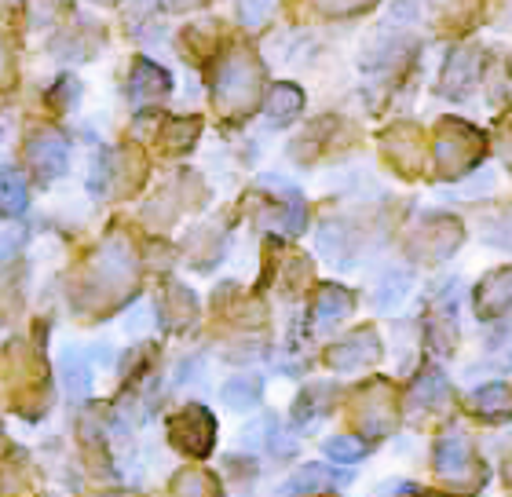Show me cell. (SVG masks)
Masks as SVG:
<instances>
[{"label":"cell","mask_w":512,"mask_h":497,"mask_svg":"<svg viewBox=\"0 0 512 497\" xmlns=\"http://www.w3.org/2000/svg\"><path fill=\"white\" fill-rule=\"evenodd\" d=\"M480 158V136L465 125H443V136L436 143V161L447 176H458V172L472 169Z\"/></svg>","instance_id":"277c9868"},{"label":"cell","mask_w":512,"mask_h":497,"mask_svg":"<svg viewBox=\"0 0 512 497\" xmlns=\"http://www.w3.org/2000/svg\"><path fill=\"white\" fill-rule=\"evenodd\" d=\"M447 399V384H443V377L439 373H432L428 370L425 377H417V384L410 388V410H421V406H439V402Z\"/></svg>","instance_id":"2e32d148"},{"label":"cell","mask_w":512,"mask_h":497,"mask_svg":"<svg viewBox=\"0 0 512 497\" xmlns=\"http://www.w3.org/2000/svg\"><path fill=\"white\" fill-rule=\"evenodd\" d=\"M304 110V92L297 85H275L267 96V121L271 125H289Z\"/></svg>","instance_id":"7c38bea8"},{"label":"cell","mask_w":512,"mask_h":497,"mask_svg":"<svg viewBox=\"0 0 512 497\" xmlns=\"http://www.w3.org/2000/svg\"><path fill=\"white\" fill-rule=\"evenodd\" d=\"M161 315H165V322H169L172 329H180L187 326L194 318V297H191V289H183L172 282L169 289H165V300H161Z\"/></svg>","instance_id":"5bb4252c"},{"label":"cell","mask_w":512,"mask_h":497,"mask_svg":"<svg viewBox=\"0 0 512 497\" xmlns=\"http://www.w3.org/2000/svg\"><path fill=\"white\" fill-rule=\"evenodd\" d=\"M326 457H330V461H341V465H355V461L366 457V443L355 439V435H333L330 443H326Z\"/></svg>","instance_id":"44dd1931"},{"label":"cell","mask_w":512,"mask_h":497,"mask_svg":"<svg viewBox=\"0 0 512 497\" xmlns=\"http://www.w3.org/2000/svg\"><path fill=\"white\" fill-rule=\"evenodd\" d=\"M377 359H381V340H377L374 329H359L352 337H344L326 355L333 370H363V366H374Z\"/></svg>","instance_id":"8992f818"},{"label":"cell","mask_w":512,"mask_h":497,"mask_svg":"<svg viewBox=\"0 0 512 497\" xmlns=\"http://www.w3.org/2000/svg\"><path fill=\"white\" fill-rule=\"evenodd\" d=\"M169 443L187 457H209L216 446V421L205 406H187L169 421Z\"/></svg>","instance_id":"3957f363"},{"label":"cell","mask_w":512,"mask_h":497,"mask_svg":"<svg viewBox=\"0 0 512 497\" xmlns=\"http://www.w3.org/2000/svg\"><path fill=\"white\" fill-rule=\"evenodd\" d=\"M436 476L461 490H476L487 479V468H483L480 457L472 454L465 435H447L436 446Z\"/></svg>","instance_id":"7a4b0ae2"},{"label":"cell","mask_w":512,"mask_h":497,"mask_svg":"<svg viewBox=\"0 0 512 497\" xmlns=\"http://www.w3.org/2000/svg\"><path fill=\"white\" fill-rule=\"evenodd\" d=\"M169 74L161 70V66H154L150 59H139L136 66H132V99L136 103H154V99L169 96Z\"/></svg>","instance_id":"9c48e42d"},{"label":"cell","mask_w":512,"mask_h":497,"mask_svg":"<svg viewBox=\"0 0 512 497\" xmlns=\"http://www.w3.org/2000/svg\"><path fill=\"white\" fill-rule=\"evenodd\" d=\"M319 4V11H326V15H359V11H366L370 4H377V0H315Z\"/></svg>","instance_id":"603a6c76"},{"label":"cell","mask_w":512,"mask_h":497,"mask_svg":"<svg viewBox=\"0 0 512 497\" xmlns=\"http://www.w3.org/2000/svg\"><path fill=\"white\" fill-rule=\"evenodd\" d=\"M352 311V293L344 286H322L319 297H315V326H333V322H341L344 315Z\"/></svg>","instance_id":"8fae6325"},{"label":"cell","mask_w":512,"mask_h":497,"mask_svg":"<svg viewBox=\"0 0 512 497\" xmlns=\"http://www.w3.org/2000/svg\"><path fill=\"white\" fill-rule=\"evenodd\" d=\"M8 77V48H4V41H0V81Z\"/></svg>","instance_id":"484cf974"},{"label":"cell","mask_w":512,"mask_h":497,"mask_svg":"<svg viewBox=\"0 0 512 497\" xmlns=\"http://www.w3.org/2000/svg\"><path fill=\"white\" fill-rule=\"evenodd\" d=\"M421 497H450V494H421Z\"/></svg>","instance_id":"83f0119b"},{"label":"cell","mask_w":512,"mask_h":497,"mask_svg":"<svg viewBox=\"0 0 512 497\" xmlns=\"http://www.w3.org/2000/svg\"><path fill=\"white\" fill-rule=\"evenodd\" d=\"M30 205V194H26V180L19 172H0V212L4 216H22Z\"/></svg>","instance_id":"9a60e30c"},{"label":"cell","mask_w":512,"mask_h":497,"mask_svg":"<svg viewBox=\"0 0 512 497\" xmlns=\"http://www.w3.org/2000/svg\"><path fill=\"white\" fill-rule=\"evenodd\" d=\"M472 413L483 417V421H509L512 417V388L505 384H487L480 392L472 395Z\"/></svg>","instance_id":"30bf717a"},{"label":"cell","mask_w":512,"mask_h":497,"mask_svg":"<svg viewBox=\"0 0 512 497\" xmlns=\"http://www.w3.org/2000/svg\"><path fill=\"white\" fill-rule=\"evenodd\" d=\"M198 128H202V121H198V117H176V121H169V125H165L161 139H165V147H169V150H187L194 143V136H198Z\"/></svg>","instance_id":"ffe728a7"},{"label":"cell","mask_w":512,"mask_h":497,"mask_svg":"<svg viewBox=\"0 0 512 497\" xmlns=\"http://www.w3.org/2000/svg\"><path fill=\"white\" fill-rule=\"evenodd\" d=\"M19 245H22V227L4 223V227H0V264H8L11 256L19 253Z\"/></svg>","instance_id":"cb8c5ba5"},{"label":"cell","mask_w":512,"mask_h":497,"mask_svg":"<svg viewBox=\"0 0 512 497\" xmlns=\"http://www.w3.org/2000/svg\"><path fill=\"white\" fill-rule=\"evenodd\" d=\"M103 497H132V494H103Z\"/></svg>","instance_id":"4316f807"},{"label":"cell","mask_w":512,"mask_h":497,"mask_svg":"<svg viewBox=\"0 0 512 497\" xmlns=\"http://www.w3.org/2000/svg\"><path fill=\"white\" fill-rule=\"evenodd\" d=\"M260 81L264 74L253 55L235 48L231 55H224V63L216 70V103L224 106L227 114H242L260 96Z\"/></svg>","instance_id":"6da1fadb"},{"label":"cell","mask_w":512,"mask_h":497,"mask_svg":"<svg viewBox=\"0 0 512 497\" xmlns=\"http://www.w3.org/2000/svg\"><path fill=\"white\" fill-rule=\"evenodd\" d=\"M512 307V267L491 271L476 289V311L480 318H498Z\"/></svg>","instance_id":"ba28073f"},{"label":"cell","mask_w":512,"mask_h":497,"mask_svg":"<svg viewBox=\"0 0 512 497\" xmlns=\"http://www.w3.org/2000/svg\"><path fill=\"white\" fill-rule=\"evenodd\" d=\"M66 161H70V143H66L59 132H52V128L33 132L30 143H26V165H30L44 183L55 180V176H63Z\"/></svg>","instance_id":"5b68a950"},{"label":"cell","mask_w":512,"mask_h":497,"mask_svg":"<svg viewBox=\"0 0 512 497\" xmlns=\"http://www.w3.org/2000/svg\"><path fill=\"white\" fill-rule=\"evenodd\" d=\"M176 11H191V8H202V4H209V0H169Z\"/></svg>","instance_id":"d4e9b609"},{"label":"cell","mask_w":512,"mask_h":497,"mask_svg":"<svg viewBox=\"0 0 512 497\" xmlns=\"http://www.w3.org/2000/svg\"><path fill=\"white\" fill-rule=\"evenodd\" d=\"M256 399H260V381H249V377H235V381L224 384V402L231 406V410H249V406H256Z\"/></svg>","instance_id":"d6986e66"},{"label":"cell","mask_w":512,"mask_h":497,"mask_svg":"<svg viewBox=\"0 0 512 497\" xmlns=\"http://www.w3.org/2000/svg\"><path fill=\"white\" fill-rule=\"evenodd\" d=\"M172 497H224L216 490L213 476H205V472H180V476L172 479Z\"/></svg>","instance_id":"e0dca14e"},{"label":"cell","mask_w":512,"mask_h":497,"mask_svg":"<svg viewBox=\"0 0 512 497\" xmlns=\"http://www.w3.org/2000/svg\"><path fill=\"white\" fill-rule=\"evenodd\" d=\"M341 483H348V472H333V468H326V465H308L289 479V494H308V490L341 487Z\"/></svg>","instance_id":"4fadbf2b"},{"label":"cell","mask_w":512,"mask_h":497,"mask_svg":"<svg viewBox=\"0 0 512 497\" xmlns=\"http://www.w3.org/2000/svg\"><path fill=\"white\" fill-rule=\"evenodd\" d=\"M99 4H118V0H99Z\"/></svg>","instance_id":"f1b7e54d"},{"label":"cell","mask_w":512,"mask_h":497,"mask_svg":"<svg viewBox=\"0 0 512 497\" xmlns=\"http://www.w3.org/2000/svg\"><path fill=\"white\" fill-rule=\"evenodd\" d=\"M480 74H483V55L476 48H461V52L450 55L447 70H443V92L454 99L469 96L472 88H476V81H480Z\"/></svg>","instance_id":"52a82bcc"},{"label":"cell","mask_w":512,"mask_h":497,"mask_svg":"<svg viewBox=\"0 0 512 497\" xmlns=\"http://www.w3.org/2000/svg\"><path fill=\"white\" fill-rule=\"evenodd\" d=\"M63 377H66V392L74 395V399H88V392H92V366L81 355H66Z\"/></svg>","instance_id":"ac0fdd59"},{"label":"cell","mask_w":512,"mask_h":497,"mask_svg":"<svg viewBox=\"0 0 512 497\" xmlns=\"http://www.w3.org/2000/svg\"><path fill=\"white\" fill-rule=\"evenodd\" d=\"M271 8H275V0H242V4H238V15H242L246 26H264Z\"/></svg>","instance_id":"7402d4cb"}]
</instances>
